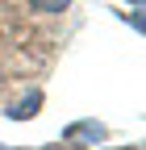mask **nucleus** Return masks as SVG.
Masks as SVG:
<instances>
[{"instance_id":"nucleus-5","label":"nucleus","mask_w":146,"mask_h":150,"mask_svg":"<svg viewBox=\"0 0 146 150\" xmlns=\"http://www.w3.org/2000/svg\"><path fill=\"white\" fill-rule=\"evenodd\" d=\"M0 88H4V75H0Z\"/></svg>"},{"instance_id":"nucleus-1","label":"nucleus","mask_w":146,"mask_h":150,"mask_svg":"<svg viewBox=\"0 0 146 150\" xmlns=\"http://www.w3.org/2000/svg\"><path fill=\"white\" fill-rule=\"evenodd\" d=\"M38 108H42V92H29L17 104H9V117L13 121H29V117H38Z\"/></svg>"},{"instance_id":"nucleus-4","label":"nucleus","mask_w":146,"mask_h":150,"mask_svg":"<svg viewBox=\"0 0 146 150\" xmlns=\"http://www.w3.org/2000/svg\"><path fill=\"white\" fill-rule=\"evenodd\" d=\"M134 8H142V0H134Z\"/></svg>"},{"instance_id":"nucleus-3","label":"nucleus","mask_w":146,"mask_h":150,"mask_svg":"<svg viewBox=\"0 0 146 150\" xmlns=\"http://www.w3.org/2000/svg\"><path fill=\"white\" fill-rule=\"evenodd\" d=\"M71 4V0H29V8H38V13H63Z\"/></svg>"},{"instance_id":"nucleus-2","label":"nucleus","mask_w":146,"mask_h":150,"mask_svg":"<svg viewBox=\"0 0 146 150\" xmlns=\"http://www.w3.org/2000/svg\"><path fill=\"white\" fill-rule=\"evenodd\" d=\"M67 138H104V125H96V121H84V125H75V129H67Z\"/></svg>"}]
</instances>
